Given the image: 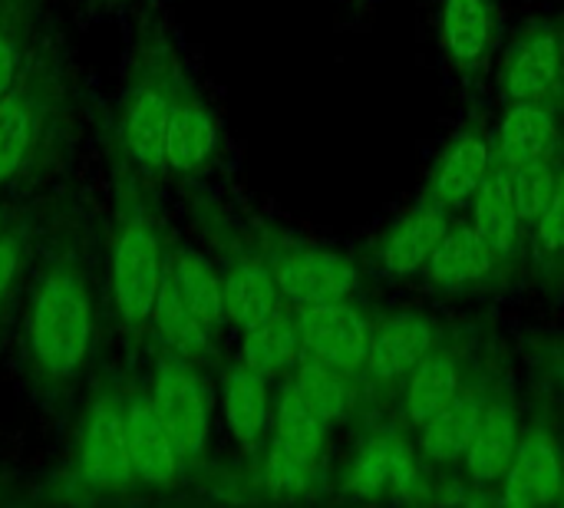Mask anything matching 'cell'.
<instances>
[{"instance_id": "6da1fadb", "label": "cell", "mask_w": 564, "mask_h": 508, "mask_svg": "<svg viewBox=\"0 0 564 508\" xmlns=\"http://www.w3.org/2000/svg\"><path fill=\"white\" fill-rule=\"evenodd\" d=\"M99 344V288L76 221H59L33 261L20 360L30 393L63 410L89 377Z\"/></svg>"}, {"instance_id": "7a4b0ae2", "label": "cell", "mask_w": 564, "mask_h": 508, "mask_svg": "<svg viewBox=\"0 0 564 508\" xmlns=\"http://www.w3.org/2000/svg\"><path fill=\"white\" fill-rule=\"evenodd\" d=\"M169 251L172 248L155 202L145 192V179L116 159L112 215L106 231V274L112 321L132 347L149 337V321L165 278Z\"/></svg>"}, {"instance_id": "3957f363", "label": "cell", "mask_w": 564, "mask_h": 508, "mask_svg": "<svg viewBox=\"0 0 564 508\" xmlns=\"http://www.w3.org/2000/svg\"><path fill=\"white\" fill-rule=\"evenodd\" d=\"M73 142V89L56 50L40 46L0 96V188L30 185L59 169Z\"/></svg>"}, {"instance_id": "277c9868", "label": "cell", "mask_w": 564, "mask_h": 508, "mask_svg": "<svg viewBox=\"0 0 564 508\" xmlns=\"http://www.w3.org/2000/svg\"><path fill=\"white\" fill-rule=\"evenodd\" d=\"M182 69L159 30H139L116 109V159L145 182L165 172V136Z\"/></svg>"}, {"instance_id": "5b68a950", "label": "cell", "mask_w": 564, "mask_h": 508, "mask_svg": "<svg viewBox=\"0 0 564 508\" xmlns=\"http://www.w3.org/2000/svg\"><path fill=\"white\" fill-rule=\"evenodd\" d=\"M129 390L119 380H99L79 413L73 469L69 479L76 489L93 496H122L135 489L129 463V426H126Z\"/></svg>"}, {"instance_id": "8992f818", "label": "cell", "mask_w": 564, "mask_h": 508, "mask_svg": "<svg viewBox=\"0 0 564 508\" xmlns=\"http://www.w3.org/2000/svg\"><path fill=\"white\" fill-rule=\"evenodd\" d=\"M149 393L178 450V460L182 463L202 460L212 436V403L195 364L162 350L155 360V380Z\"/></svg>"}, {"instance_id": "52a82bcc", "label": "cell", "mask_w": 564, "mask_h": 508, "mask_svg": "<svg viewBox=\"0 0 564 508\" xmlns=\"http://www.w3.org/2000/svg\"><path fill=\"white\" fill-rule=\"evenodd\" d=\"M126 426H129V463L135 476V489H169L185 466L178 450L152 403L149 390H129L126 403Z\"/></svg>"}, {"instance_id": "ba28073f", "label": "cell", "mask_w": 564, "mask_h": 508, "mask_svg": "<svg viewBox=\"0 0 564 508\" xmlns=\"http://www.w3.org/2000/svg\"><path fill=\"white\" fill-rule=\"evenodd\" d=\"M301 344L311 354V360L327 367H354L370 354L367 327L360 314L350 307H340L337 301L327 304H307L301 311Z\"/></svg>"}, {"instance_id": "9c48e42d", "label": "cell", "mask_w": 564, "mask_h": 508, "mask_svg": "<svg viewBox=\"0 0 564 508\" xmlns=\"http://www.w3.org/2000/svg\"><path fill=\"white\" fill-rule=\"evenodd\" d=\"M215 149H218L215 116L185 83H178L169 136H165V169L175 175H198L208 169Z\"/></svg>"}, {"instance_id": "30bf717a", "label": "cell", "mask_w": 564, "mask_h": 508, "mask_svg": "<svg viewBox=\"0 0 564 508\" xmlns=\"http://www.w3.org/2000/svg\"><path fill=\"white\" fill-rule=\"evenodd\" d=\"M149 334L159 341V347L165 354L185 357L192 364H202L212 357V337L215 327H208L178 294V288L172 284V278H162V288L155 294V307H152V321H149Z\"/></svg>"}, {"instance_id": "8fae6325", "label": "cell", "mask_w": 564, "mask_h": 508, "mask_svg": "<svg viewBox=\"0 0 564 508\" xmlns=\"http://www.w3.org/2000/svg\"><path fill=\"white\" fill-rule=\"evenodd\" d=\"M274 281L278 291L297 304H327L337 301L350 291L354 274L344 261L330 258V255H317V251H294L284 255L274 264Z\"/></svg>"}, {"instance_id": "7c38bea8", "label": "cell", "mask_w": 564, "mask_h": 508, "mask_svg": "<svg viewBox=\"0 0 564 508\" xmlns=\"http://www.w3.org/2000/svg\"><path fill=\"white\" fill-rule=\"evenodd\" d=\"M43 0H0V96L23 76L40 50Z\"/></svg>"}, {"instance_id": "4fadbf2b", "label": "cell", "mask_w": 564, "mask_h": 508, "mask_svg": "<svg viewBox=\"0 0 564 508\" xmlns=\"http://www.w3.org/2000/svg\"><path fill=\"white\" fill-rule=\"evenodd\" d=\"M225 314L241 331H251L278 314V281L258 261H238L225 278Z\"/></svg>"}, {"instance_id": "5bb4252c", "label": "cell", "mask_w": 564, "mask_h": 508, "mask_svg": "<svg viewBox=\"0 0 564 508\" xmlns=\"http://www.w3.org/2000/svg\"><path fill=\"white\" fill-rule=\"evenodd\" d=\"M165 274L172 278V284L178 288L182 301L208 324L218 331V324L228 317L225 314V284L221 278L215 274V268L188 251V248H172L169 251V264H165Z\"/></svg>"}, {"instance_id": "9a60e30c", "label": "cell", "mask_w": 564, "mask_h": 508, "mask_svg": "<svg viewBox=\"0 0 564 508\" xmlns=\"http://www.w3.org/2000/svg\"><path fill=\"white\" fill-rule=\"evenodd\" d=\"M558 486H562L558 453L552 450L549 440L529 436L516 450V460L509 466L506 499L516 506H535V502H549L558 493Z\"/></svg>"}, {"instance_id": "2e32d148", "label": "cell", "mask_w": 564, "mask_h": 508, "mask_svg": "<svg viewBox=\"0 0 564 508\" xmlns=\"http://www.w3.org/2000/svg\"><path fill=\"white\" fill-rule=\"evenodd\" d=\"M225 417L241 446H254L261 440L268 423V390L258 370L238 364L225 374Z\"/></svg>"}, {"instance_id": "e0dca14e", "label": "cell", "mask_w": 564, "mask_h": 508, "mask_svg": "<svg viewBox=\"0 0 564 508\" xmlns=\"http://www.w3.org/2000/svg\"><path fill=\"white\" fill-rule=\"evenodd\" d=\"M562 66V46L555 36H532L509 53L506 86L516 99H539L552 89Z\"/></svg>"}, {"instance_id": "ac0fdd59", "label": "cell", "mask_w": 564, "mask_h": 508, "mask_svg": "<svg viewBox=\"0 0 564 508\" xmlns=\"http://www.w3.org/2000/svg\"><path fill=\"white\" fill-rule=\"evenodd\" d=\"M516 218H519V208H516L512 179L509 172L496 169L486 175L479 188V202H476V235L489 248V255H502L512 248Z\"/></svg>"}, {"instance_id": "d6986e66", "label": "cell", "mask_w": 564, "mask_h": 508, "mask_svg": "<svg viewBox=\"0 0 564 508\" xmlns=\"http://www.w3.org/2000/svg\"><path fill=\"white\" fill-rule=\"evenodd\" d=\"M516 460V417L506 407H492L482 413L476 440L469 446V469L476 479H499Z\"/></svg>"}, {"instance_id": "ffe728a7", "label": "cell", "mask_w": 564, "mask_h": 508, "mask_svg": "<svg viewBox=\"0 0 564 508\" xmlns=\"http://www.w3.org/2000/svg\"><path fill=\"white\" fill-rule=\"evenodd\" d=\"M301 327L291 324L288 317L274 314L268 317L264 324L245 331V354H241V364L258 370L261 377L288 367L291 360H297L301 354Z\"/></svg>"}, {"instance_id": "44dd1931", "label": "cell", "mask_w": 564, "mask_h": 508, "mask_svg": "<svg viewBox=\"0 0 564 508\" xmlns=\"http://www.w3.org/2000/svg\"><path fill=\"white\" fill-rule=\"evenodd\" d=\"M482 423V410L473 397H453L430 423L423 433V446L436 460H456L466 453L476 440V430Z\"/></svg>"}, {"instance_id": "7402d4cb", "label": "cell", "mask_w": 564, "mask_h": 508, "mask_svg": "<svg viewBox=\"0 0 564 508\" xmlns=\"http://www.w3.org/2000/svg\"><path fill=\"white\" fill-rule=\"evenodd\" d=\"M426 347H430V331L420 321L400 317V321H393V324H387L380 331V337L373 341L367 357H370L373 374L400 377V374H406L410 367H416L423 360Z\"/></svg>"}, {"instance_id": "603a6c76", "label": "cell", "mask_w": 564, "mask_h": 508, "mask_svg": "<svg viewBox=\"0 0 564 508\" xmlns=\"http://www.w3.org/2000/svg\"><path fill=\"white\" fill-rule=\"evenodd\" d=\"M555 132L539 106H516L502 122V152L512 169L542 162Z\"/></svg>"}, {"instance_id": "cb8c5ba5", "label": "cell", "mask_w": 564, "mask_h": 508, "mask_svg": "<svg viewBox=\"0 0 564 508\" xmlns=\"http://www.w3.org/2000/svg\"><path fill=\"white\" fill-rule=\"evenodd\" d=\"M486 264H489V248L479 241L476 228H459V231L443 235L436 251L430 255V274L449 284L482 274Z\"/></svg>"}, {"instance_id": "d4e9b609", "label": "cell", "mask_w": 564, "mask_h": 508, "mask_svg": "<svg viewBox=\"0 0 564 508\" xmlns=\"http://www.w3.org/2000/svg\"><path fill=\"white\" fill-rule=\"evenodd\" d=\"M33 228L30 221H10L0 231V331L13 307V298L23 284V274L33 268Z\"/></svg>"}, {"instance_id": "484cf974", "label": "cell", "mask_w": 564, "mask_h": 508, "mask_svg": "<svg viewBox=\"0 0 564 508\" xmlns=\"http://www.w3.org/2000/svg\"><path fill=\"white\" fill-rule=\"evenodd\" d=\"M489 175V155L486 145L479 139H463L456 142V149L449 152V159L443 162L440 172V195L446 202H466L473 192L482 188Z\"/></svg>"}, {"instance_id": "4316f807", "label": "cell", "mask_w": 564, "mask_h": 508, "mask_svg": "<svg viewBox=\"0 0 564 508\" xmlns=\"http://www.w3.org/2000/svg\"><path fill=\"white\" fill-rule=\"evenodd\" d=\"M443 215L440 212H423L416 215L390 245H387V264L397 274H410L416 271L423 261H430V255L436 251L440 238H443Z\"/></svg>"}, {"instance_id": "83f0119b", "label": "cell", "mask_w": 564, "mask_h": 508, "mask_svg": "<svg viewBox=\"0 0 564 508\" xmlns=\"http://www.w3.org/2000/svg\"><path fill=\"white\" fill-rule=\"evenodd\" d=\"M453 397H456V367L446 357H433L413 377V387H410V417L426 426Z\"/></svg>"}, {"instance_id": "f1b7e54d", "label": "cell", "mask_w": 564, "mask_h": 508, "mask_svg": "<svg viewBox=\"0 0 564 508\" xmlns=\"http://www.w3.org/2000/svg\"><path fill=\"white\" fill-rule=\"evenodd\" d=\"M489 36L482 0H446V40L456 60H476Z\"/></svg>"}, {"instance_id": "f546056e", "label": "cell", "mask_w": 564, "mask_h": 508, "mask_svg": "<svg viewBox=\"0 0 564 508\" xmlns=\"http://www.w3.org/2000/svg\"><path fill=\"white\" fill-rule=\"evenodd\" d=\"M324 417L297 393H284L281 407H278V436L291 446H297L307 456H317L321 443H324Z\"/></svg>"}, {"instance_id": "4dcf8cb0", "label": "cell", "mask_w": 564, "mask_h": 508, "mask_svg": "<svg viewBox=\"0 0 564 508\" xmlns=\"http://www.w3.org/2000/svg\"><path fill=\"white\" fill-rule=\"evenodd\" d=\"M311 466H314V456L301 453L297 446L284 443L281 436L271 443L268 450V463H264V483L271 486V493L278 496H294L307 486L311 479Z\"/></svg>"}, {"instance_id": "1f68e13d", "label": "cell", "mask_w": 564, "mask_h": 508, "mask_svg": "<svg viewBox=\"0 0 564 508\" xmlns=\"http://www.w3.org/2000/svg\"><path fill=\"white\" fill-rule=\"evenodd\" d=\"M324 420H334L340 417L344 410V387L337 377H330L327 364H317V360H307L301 367V377H297V387H294Z\"/></svg>"}, {"instance_id": "d6a6232c", "label": "cell", "mask_w": 564, "mask_h": 508, "mask_svg": "<svg viewBox=\"0 0 564 508\" xmlns=\"http://www.w3.org/2000/svg\"><path fill=\"white\" fill-rule=\"evenodd\" d=\"M512 192H516L519 218H535V215L545 212V205H549V198H552V192H555V179H552V172L545 169V162H532V165L516 169Z\"/></svg>"}, {"instance_id": "836d02e7", "label": "cell", "mask_w": 564, "mask_h": 508, "mask_svg": "<svg viewBox=\"0 0 564 508\" xmlns=\"http://www.w3.org/2000/svg\"><path fill=\"white\" fill-rule=\"evenodd\" d=\"M393 450L390 443H373L360 463H357V473H354V489L360 493H377L387 479H390V466H393Z\"/></svg>"}, {"instance_id": "e575fe53", "label": "cell", "mask_w": 564, "mask_h": 508, "mask_svg": "<svg viewBox=\"0 0 564 508\" xmlns=\"http://www.w3.org/2000/svg\"><path fill=\"white\" fill-rule=\"evenodd\" d=\"M539 231L549 251H564V175L558 179L545 212L539 215Z\"/></svg>"}, {"instance_id": "d590c367", "label": "cell", "mask_w": 564, "mask_h": 508, "mask_svg": "<svg viewBox=\"0 0 564 508\" xmlns=\"http://www.w3.org/2000/svg\"><path fill=\"white\" fill-rule=\"evenodd\" d=\"M102 3H109V7H126V3H135V0H102Z\"/></svg>"}, {"instance_id": "8d00e7d4", "label": "cell", "mask_w": 564, "mask_h": 508, "mask_svg": "<svg viewBox=\"0 0 564 508\" xmlns=\"http://www.w3.org/2000/svg\"><path fill=\"white\" fill-rule=\"evenodd\" d=\"M7 225H10V218H7V212H3V208H0V231H3V228H7Z\"/></svg>"}]
</instances>
